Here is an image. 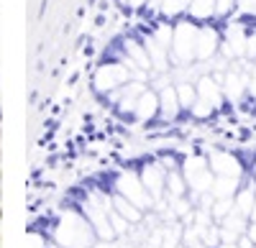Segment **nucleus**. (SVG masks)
I'll return each mask as SVG.
<instances>
[{"mask_svg":"<svg viewBox=\"0 0 256 248\" xmlns=\"http://www.w3.org/2000/svg\"><path fill=\"white\" fill-rule=\"evenodd\" d=\"M92 248H118V246H113V243H108V241H105V243H100V246H92Z\"/></svg>","mask_w":256,"mask_h":248,"instance_id":"22","label":"nucleus"},{"mask_svg":"<svg viewBox=\"0 0 256 248\" xmlns=\"http://www.w3.org/2000/svg\"><path fill=\"white\" fill-rule=\"evenodd\" d=\"M141 179L146 184V190L152 192V197H162V192L166 190V177H164V172L159 167H146Z\"/></svg>","mask_w":256,"mask_h":248,"instance_id":"7","label":"nucleus"},{"mask_svg":"<svg viewBox=\"0 0 256 248\" xmlns=\"http://www.w3.org/2000/svg\"><path fill=\"white\" fill-rule=\"evenodd\" d=\"M238 246H241V248H251V246H254V241H251L248 236H246V238L241 236V238H238Z\"/></svg>","mask_w":256,"mask_h":248,"instance_id":"19","label":"nucleus"},{"mask_svg":"<svg viewBox=\"0 0 256 248\" xmlns=\"http://www.w3.org/2000/svg\"><path fill=\"white\" fill-rule=\"evenodd\" d=\"M220 248H241V246H238V243H223Z\"/></svg>","mask_w":256,"mask_h":248,"instance_id":"23","label":"nucleus"},{"mask_svg":"<svg viewBox=\"0 0 256 248\" xmlns=\"http://www.w3.org/2000/svg\"><path fill=\"white\" fill-rule=\"evenodd\" d=\"M254 205H256V197H254V192H251V190H241V195L236 197V208H238L244 215H251Z\"/></svg>","mask_w":256,"mask_h":248,"instance_id":"14","label":"nucleus"},{"mask_svg":"<svg viewBox=\"0 0 256 248\" xmlns=\"http://www.w3.org/2000/svg\"><path fill=\"white\" fill-rule=\"evenodd\" d=\"M126 74L120 72V67H110V69H102L98 74V87L100 90H110L113 85H118V82H123Z\"/></svg>","mask_w":256,"mask_h":248,"instance_id":"10","label":"nucleus"},{"mask_svg":"<svg viewBox=\"0 0 256 248\" xmlns=\"http://www.w3.org/2000/svg\"><path fill=\"white\" fill-rule=\"evenodd\" d=\"M118 192L123 197H128L134 205H138V208H152V192L146 190L144 179H138L136 174H120L118 177Z\"/></svg>","mask_w":256,"mask_h":248,"instance_id":"4","label":"nucleus"},{"mask_svg":"<svg viewBox=\"0 0 256 248\" xmlns=\"http://www.w3.org/2000/svg\"><path fill=\"white\" fill-rule=\"evenodd\" d=\"M228 5H233V0H220V3H218V10H220V13H226V10H228Z\"/></svg>","mask_w":256,"mask_h":248,"instance_id":"21","label":"nucleus"},{"mask_svg":"<svg viewBox=\"0 0 256 248\" xmlns=\"http://www.w3.org/2000/svg\"><path fill=\"white\" fill-rule=\"evenodd\" d=\"M90 225H92L90 220L80 218L77 213H67V215H62L54 238L64 248H90L92 236H95V228H90Z\"/></svg>","mask_w":256,"mask_h":248,"instance_id":"1","label":"nucleus"},{"mask_svg":"<svg viewBox=\"0 0 256 248\" xmlns=\"http://www.w3.org/2000/svg\"><path fill=\"white\" fill-rule=\"evenodd\" d=\"M26 248H46V241L38 233H28L26 236Z\"/></svg>","mask_w":256,"mask_h":248,"instance_id":"17","label":"nucleus"},{"mask_svg":"<svg viewBox=\"0 0 256 248\" xmlns=\"http://www.w3.org/2000/svg\"><path fill=\"white\" fill-rule=\"evenodd\" d=\"M180 105H182V102H180V97H177L174 90H164V92H162V115H164L166 120L177 115Z\"/></svg>","mask_w":256,"mask_h":248,"instance_id":"11","label":"nucleus"},{"mask_svg":"<svg viewBox=\"0 0 256 248\" xmlns=\"http://www.w3.org/2000/svg\"><path fill=\"white\" fill-rule=\"evenodd\" d=\"M156 105H159V102H156V97L152 95V92H146V95H141L138 97V102H136V115L138 118H144V120H148V118H152L154 113H156Z\"/></svg>","mask_w":256,"mask_h":248,"instance_id":"12","label":"nucleus"},{"mask_svg":"<svg viewBox=\"0 0 256 248\" xmlns=\"http://www.w3.org/2000/svg\"><path fill=\"white\" fill-rule=\"evenodd\" d=\"M212 167L210 164H205L202 159H187L184 164V179H187V187L195 190L200 195L210 192L212 184H216V179H212Z\"/></svg>","mask_w":256,"mask_h":248,"instance_id":"3","label":"nucleus"},{"mask_svg":"<svg viewBox=\"0 0 256 248\" xmlns=\"http://www.w3.org/2000/svg\"><path fill=\"white\" fill-rule=\"evenodd\" d=\"M251 220L256 223V205H254V210H251Z\"/></svg>","mask_w":256,"mask_h":248,"instance_id":"24","label":"nucleus"},{"mask_svg":"<svg viewBox=\"0 0 256 248\" xmlns=\"http://www.w3.org/2000/svg\"><path fill=\"white\" fill-rule=\"evenodd\" d=\"M110 220H113V228H116V233H126L128 231V223H131V220H128V218H123L116 208H113V213H110Z\"/></svg>","mask_w":256,"mask_h":248,"instance_id":"15","label":"nucleus"},{"mask_svg":"<svg viewBox=\"0 0 256 248\" xmlns=\"http://www.w3.org/2000/svg\"><path fill=\"white\" fill-rule=\"evenodd\" d=\"M110 213H113V205L108 197L102 195H92L88 200V205H84V215H88V220L92 223L95 233L102 238V241H110L116 236V228H113V220H110Z\"/></svg>","mask_w":256,"mask_h":248,"instance_id":"2","label":"nucleus"},{"mask_svg":"<svg viewBox=\"0 0 256 248\" xmlns=\"http://www.w3.org/2000/svg\"><path fill=\"white\" fill-rule=\"evenodd\" d=\"M236 187H238V177H218L210 192L216 195L218 200H226V197H233Z\"/></svg>","mask_w":256,"mask_h":248,"instance_id":"9","label":"nucleus"},{"mask_svg":"<svg viewBox=\"0 0 256 248\" xmlns=\"http://www.w3.org/2000/svg\"><path fill=\"white\" fill-rule=\"evenodd\" d=\"M192 10H195L198 15H208V13L212 10V0H198V3H195V8H192Z\"/></svg>","mask_w":256,"mask_h":248,"instance_id":"18","label":"nucleus"},{"mask_svg":"<svg viewBox=\"0 0 256 248\" xmlns=\"http://www.w3.org/2000/svg\"><path fill=\"white\" fill-rule=\"evenodd\" d=\"M244 218H246V215H244L238 208L223 218V225H220V238H223L226 243H238V238H241V236H246Z\"/></svg>","mask_w":256,"mask_h":248,"instance_id":"5","label":"nucleus"},{"mask_svg":"<svg viewBox=\"0 0 256 248\" xmlns=\"http://www.w3.org/2000/svg\"><path fill=\"white\" fill-rule=\"evenodd\" d=\"M195 92H192L190 87H180V102H182V108H195Z\"/></svg>","mask_w":256,"mask_h":248,"instance_id":"16","label":"nucleus"},{"mask_svg":"<svg viewBox=\"0 0 256 248\" xmlns=\"http://www.w3.org/2000/svg\"><path fill=\"white\" fill-rule=\"evenodd\" d=\"M187 179H182L177 172H172V174H169L166 177V192H169V197H182L184 192H187V184H184Z\"/></svg>","mask_w":256,"mask_h":248,"instance_id":"13","label":"nucleus"},{"mask_svg":"<svg viewBox=\"0 0 256 248\" xmlns=\"http://www.w3.org/2000/svg\"><path fill=\"white\" fill-rule=\"evenodd\" d=\"M210 167L218 177H241V164L236 161V156L230 154H212L210 156Z\"/></svg>","mask_w":256,"mask_h":248,"instance_id":"6","label":"nucleus"},{"mask_svg":"<svg viewBox=\"0 0 256 248\" xmlns=\"http://www.w3.org/2000/svg\"><path fill=\"white\" fill-rule=\"evenodd\" d=\"M52 248H64V246H59V243H56V246H52Z\"/></svg>","mask_w":256,"mask_h":248,"instance_id":"25","label":"nucleus"},{"mask_svg":"<svg viewBox=\"0 0 256 248\" xmlns=\"http://www.w3.org/2000/svg\"><path fill=\"white\" fill-rule=\"evenodd\" d=\"M113 208H116L123 218L131 220V223H138V220H141V208H138V205H134L128 197H123V195H118V197L113 200Z\"/></svg>","mask_w":256,"mask_h":248,"instance_id":"8","label":"nucleus"},{"mask_svg":"<svg viewBox=\"0 0 256 248\" xmlns=\"http://www.w3.org/2000/svg\"><path fill=\"white\" fill-rule=\"evenodd\" d=\"M246 236L254 241V246H256V225H248V228H246Z\"/></svg>","mask_w":256,"mask_h":248,"instance_id":"20","label":"nucleus"}]
</instances>
